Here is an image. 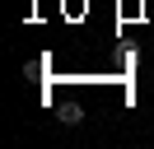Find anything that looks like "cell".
<instances>
[{"mask_svg": "<svg viewBox=\"0 0 154 149\" xmlns=\"http://www.w3.org/2000/svg\"><path fill=\"white\" fill-rule=\"evenodd\" d=\"M61 121H66V126H79V121H84V107H79V102H66V107H61Z\"/></svg>", "mask_w": 154, "mask_h": 149, "instance_id": "obj_1", "label": "cell"}, {"mask_svg": "<svg viewBox=\"0 0 154 149\" xmlns=\"http://www.w3.org/2000/svg\"><path fill=\"white\" fill-rule=\"evenodd\" d=\"M149 74H154V70H149Z\"/></svg>", "mask_w": 154, "mask_h": 149, "instance_id": "obj_2", "label": "cell"}]
</instances>
